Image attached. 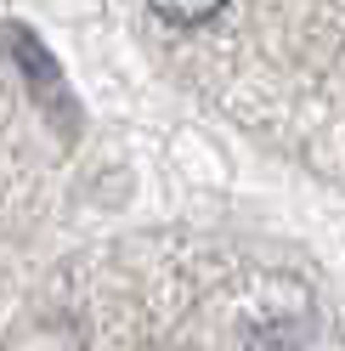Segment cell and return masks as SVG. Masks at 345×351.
Here are the masks:
<instances>
[{
	"label": "cell",
	"instance_id": "1",
	"mask_svg": "<svg viewBox=\"0 0 345 351\" xmlns=\"http://www.w3.org/2000/svg\"><path fill=\"white\" fill-rule=\"evenodd\" d=\"M221 6L227 0H147V12L159 23H170V29H199L209 17H221Z\"/></svg>",
	"mask_w": 345,
	"mask_h": 351
}]
</instances>
